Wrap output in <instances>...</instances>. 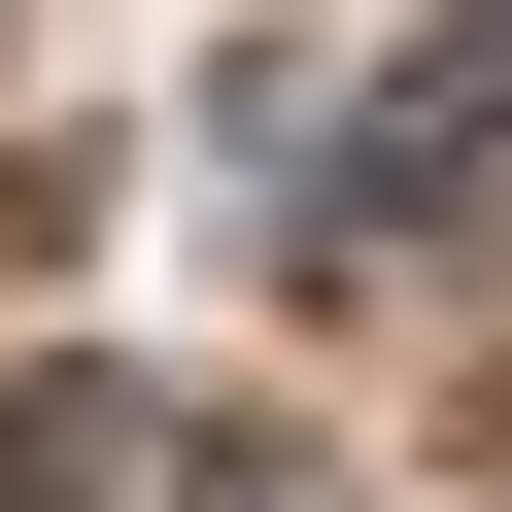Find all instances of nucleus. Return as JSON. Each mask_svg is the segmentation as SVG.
I'll use <instances>...</instances> for the list:
<instances>
[{
	"mask_svg": "<svg viewBox=\"0 0 512 512\" xmlns=\"http://www.w3.org/2000/svg\"><path fill=\"white\" fill-rule=\"evenodd\" d=\"M478 137H512V35H410V69H376V103L308 137V239H410V205H444Z\"/></svg>",
	"mask_w": 512,
	"mask_h": 512,
	"instance_id": "obj_1",
	"label": "nucleus"
}]
</instances>
